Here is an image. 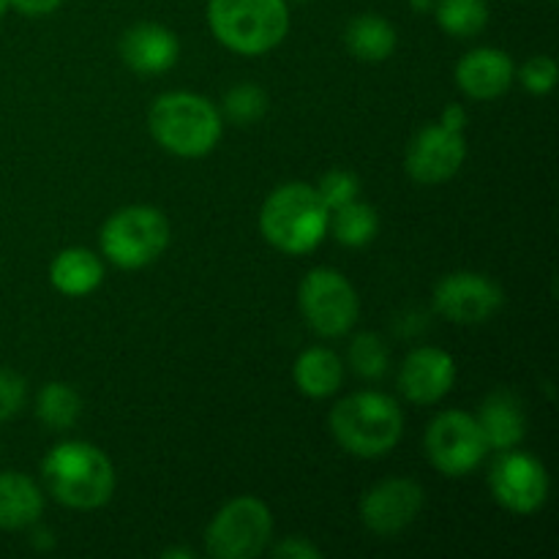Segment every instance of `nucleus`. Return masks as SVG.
Here are the masks:
<instances>
[{
  "mask_svg": "<svg viewBox=\"0 0 559 559\" xmlns=\"http://www.w3.org/2000/svg\"><path fill=\"white\" fill-rule=\"evenodd\" d=\"M388 360H391V355H388L382 336H377V333L364 331L349 342V366L364 380H380V377H385Z\"/></svg>",
  "mask_w": 559,
  "mask_h": 559,
  "instance_id": "obj_25",
  "label": "nucleus"
},
{
  "mask_svg": "<svg viewBox=\"0 0 559 559\" xmlns=\"http://www.w3.org/2000/svg\"><path fill=\"white\" fill-rule=\"evenodd\" d=\"M41 478L49 495L74 511H96L115 491L112 462L91 442H60L44 456Z\"/></svg>",
  "mask_w": 559,
  "mask_h": 559,
  "instance_id": "obj_1",
  "label": "nucleus"
},
{
  "mask_svg": "<svg viewBox=\"0 0 559 559\" xmlns=\"http://www.w3.org/2000/svg\"><path fill=\"white\" fill-rule=\"evenodd\" d=\"M293 380L298 391L309 399H328L342 388L344 364L333 349L309 347L298 355L293 366Z\"/></svg>",
  "mask_w": 559,
  "mask_h": 559,
  "instance_id": "obj_20",
  "label": "nucleus"
},
{
  "mask_svg": "<svg viewBox=\"0 0 559 559\" xmlns=\"http://www.w3.org/2000/svg\"><path fill=\"white\" fill-rule=\"evenodd\" d=\"M491 497L506 511L516 516H530L540 511L549 497V473L544 462L522 451H500L489 467Z\"/></svg>",
  "mask_w": 559,
  "mask_h": 559,
  "instance_id": "obj_10",
  "label": "nucleus"
},
{
  "mask_svg": "<svg viewBox=\"0 0 559 559\" xmlns=\"http://www.w3.org/2000/svg\"><path fill=\"white\" fill-rule=\"evenodd\" d=\"M298 306L311 331L322 338L347 336L360 317V300L349 278L333 267H314L298 287Z\"/></svg>",
  "mask_w": 559,
  "mask_h": 559,
  "instance_id": "obj_8",
  "label": "nucleus"
},
{
  "mask_svg": "<svg viewBox=\"0 0 559 559\" xmlns=\"http://www.w3.org/2000/svg\"><path fill=\"white\" fill-rule=\"evenodd\" d=\"M314 189L317 194H320V200L325 202L328 211H336V207L358 200L360 183L353 173H347V169H331V173L322 175L320 183H317Z\"/></svg>",
  "mask_w": 559,
  "mask_h": 559,
  "instance_id": "obj_27",
  "label": "nucleus"
},
{
  "mask_svg": "<svg viewBox=\"0 0 559 559\" xmlns=\"http://www.w3.org/2000/svg\"><path fill=\"white\" fill-rule=\"evenodd\" d=\"M213 36L238 55H265L289 31L287 0H207Z\"/></svg>",
  "mask_w": 559,
  "mask_h": 559,
  "instance_id": "obj_5",
  "label": "nucleus"
},
{
  "mask_svg": "<svg viewBox=\"0 0 559 559\" xmlns=\"http://www.w3.org/2000/svg\"><path fill=\"white\" fill-rule=\"evenodd\" d=\"M63 0H11V9L20 11L22 16H47L58 11Z\"/></svg>",
  "mask_w": 559,
  "mask_h": 559,
  "instance_id": "obj_31",
  "label": "nucleus"
},
{
  "mask_svg": "<svg viewBox=\"0 0 559 559\" xmlns=\"http://www.w3.org/2000/svg\"><path fill=\"white\" fill-rule=\"evenodd\" d=\"M399 393L413 404H437L456 382V360L440 347H415L399 366Z\"/></svg>",
  "mask_w": 559,
  "mask_h": 559,
  "instance_id": "obj_14",
  "label": "nucleus"
},
{
  "mask_svg": "<svg viewBox=\"0 0 559 559\" xmlns=\"http://www.w3.org/2000/svg\"><path fill=\"white\" fill-rule=\"evenodd\" d=\"M478 424L489 442V451H511L527 435V415L511 391L489 393L480 404Z\"/></svg>",
  "mask_w": 559,
  "mask_h": 559,
  "instance_id": "obj_17",
  "label": "nucleus"
},
{
  "mask_svg": "<svg viewBox=\"0 0 559 559\" xmlns=\"http://www.w3.org/2000/svg\"><path fill=\"white\" fill-rule=\"evenodd\" d=\"M49 282L69 298H82L104 282V262L91 249H63L49 262Z\"/></svg>",
  "mask_w": 559,
  "mask_h": 559,
  "instance_id": "obj_19",
  "label": "nucleus"
},
{
  "mask_svg": "<svg viewBox=\"0 0 559 559\" xmlns=\"http://www.w3.org/2000/svg\"><path fill=\"white\" fill-rule=\"evenodd\" d=\"M516 80V66L506 49L478 47L464 55L456 66V85L473 102L500 98Z\"/></svg>",
  "mask_w": 559,
  "mask_h": 559,
  "instance_id": "obj_15",
  "label": "nucleus"
},
{
  "mask_svg": "<svg viewBox=\"0 0 559 559\" xmlns=\"http://www.w3.org/2000/svg\"><path fill=\"white\" fill-rule=\"evenodd\" d=\"M271 555L282 559H320L322 549L320 546L309 544L306 538H284L282 544L273 546Z\"/></svg>",
  "mask_w": 559,
  "mask_h": 559,
  "instance_id": "obj_30",
  "label": "nucleus"
},
{
  "mask_svg": "<svg viewBox=\"0 0 559 559\" xmlns=\"http://www.w3.org/2000/svg\"><path fill=\"white\" fill-rule=\"evenodd\" d=\"M424 445L437 473L448 475V478L469 475L480 467L489 453V442H486L478 418L464 409H445L437 415L426 429Z\"/></svg>",
  "mask_w": 559,
  "mask_h": 559,
  "instance_id": "obj_9",
  "label": "nucleus"
},
{
  "mask_svg": "<svg viewBox=\"0 0 559 559\" xmlns=\"http://www.w3.org/2000/svg\"><path fill=\"white\" fill-rule=\"evenodd\" d=\"M333 440L358 459H380L399 445L404 435V409L380 391H360L331 409Z\"/></svg>",
  "mask_w": 559,
  "mask_h": 559,
  "instance_id": "obj_2",
  "label": "nucleus"
},
{
  "mask_svg": "<svg viewBox=\"0 0 559 559\" xmlns=\"http://www.w3.org/2000/svg\"><path fill=\"white\" fill-rule=\"evenodd\" d=\"M82 399L69 382H47L38 391L36 399V415L47 429L52 431H69L71 426L80 420Z\"/></svg>",
  "mask_w": 559,
  "mask_h": 559,
  "instance_id": "obj_23",
  "label": "nucleus"
},
{
  "mask_svg": "<svg viewBox=\"0 0 559 559\" xmlns=\"http://www.w3.org/2000/svg\"><path fill=\"white\" fill-rule=\"evenodd\" d=\"M519 82L533 96H546L557 85V63L549 55H535L519 69Z\"/></svg>",
  "mask_w": 559,
  "mask_h": 559,
  "instance_id": "obj_28",
  "label": "nucleus"
},
{
  "mask_svg": "<svg viewBox=\"0 0 559 559\" xmlns=\"http://www.w3.org/2000/svg\"><path fill=\"white\" fill-rule=\"evenodd\" d=\"M27 399V382L9 369H0V424L14 418Z\"/></svg>",
  "mask_w": 559,
  "mask_h": 559,
  "instance_id": "obj_29",
  "label": "nucleus"
},
{
  "mask_svg": "<svg viewBox=\"0 0 559 559\" xmlns=\"http://www.w3.org/2000/svg\"><path fill=\"white\" fill-rule=\"evenodd\" d=\"M331 211L320 200L314 186L293 183L278 186L267 194L260 211V229L273 249L284 254H311L328 235Z\"/></svg>",
  "mask_w": 559,
  "mask_h": 559,
  "instance_id": "obj_4",
  "label": "nucleus"
},
{
  "mask_svg": "<svg viewBox=\"0 0 559 559\" xmlns=\"http://www.w3.org/2000/svg\"><path fill=\"white\" fill-rule=\"evenodd\" d=\"M440 126H445V129L464 134V129H467V109H464L462 104H448V107L442 109Z\"/></svg>",
  "mask_w": 559,
  "mask_h": 559,
  "instance_id": "obj_32",
  "label": "nucleus"
},
{
  "mask_svg": "<svg viewBox=\"0 0 559 559\" xmlns=\"http://www.w3.org/2000/svg\"><path fill=\"white\" fill-rule=\"evenodd\" d=\"M222 109L224 118L233 120L235 126H254L265 118L267 93L260 85L243 82V85H235L233 91H227Z\"/></svg>",
  "mask_w": 559,
  "mask_h": 559,
  "instance_id": "obj_26",
  "label": "nucleus"
},
{
  "mask_svg": "<svg viewBox=\"0 0 559 559\" xmlns=\"http://www.w3.org/2000/svg\"><path fill=\"white\" fill-rule=\"evenodd\" d=\"M44 513V495L25 473H0V530H27Z\"/></svg>",
  "mask_w": 559,
  "mask_h": 559,
  "instance_id": "obj_18",
  "label": "nucleus"
},
{
  "mask_svg": "<svg viewBox=\"0 0 559 559\" xmlns=\"http://www.w3.org/2000/svg\"><path fill=\"white\" fill-rule=\"evenodd\" d=\"M164 557H186V559H194L197 555H194V551H191V549H167V551H164Z\"/></svg>",
  "mask_w": 559,
  "mask_h": 559,
  "instance_id": "obj_34",
  "label": "nucleus"
},
{
  "mask_svg": "<svg viewBox=\"0 0 559 559\" xmlns=\"http://www.w3.org/2000/svg\"><path fill=\"white\" fill-rule=\"evenodd\" d=\"M271 508L257 497H235L205 530V551L218 559H254L271 546Z\"/></svg>",
  "mask_w": 559,
  "mask_h": 559,
  "instance_id": "obj_7",
  "label": "nucleus"
},
{
  "mask_svg": "<svg viewBox=\"0 0 559 559\" xmlns=\"http://www.w3.org/2000/svg\"><path fill=\"white\" fill-rule=\"evenodd\" d=\"M349 55L364 63H382L396 49V27L380 14H358L344 31Z\"/></svg>",
  "mask_w": 559,
  "mask_h": 559,
  "instance_id": "obj_21",
  "label": "nucleus"
},
{
  "mask_svg": "<svg viewBox=\"0 0 559 559\" xmlns=\"http://www.w3.org/2000/svg\"><path fill=\"white\" fill-rule=\"evenodd\" d=\"M437 25L453 38H473L489 25V3L486 0H437Z\"/></svg>",
  "mask_w": 559,
  "mask_h": 559,
  "instance_id": "obj_24",
  "label": "nucleus"
},
{
  "mask_svg": "<svg viewBox=\"0 0 559 559\" xmlns=\"http://www.w3.org/2000/svg\"><path fill=\"white\" fill-rule=\"evenodd\" d=\"M120 58L134 74H164L180 58V41L158 22H136L118 44Z\"/></svg>",
  "mask_w": 559,
  "mask_h": 559,
  "instance_id": "obj_16",
  "label": "nucleus"
},
{
  "mask_svg": "<svg viewBox=\"0 0 559 559\" xmlns=\"http://www.w3.org/2000/svg\"><path fill=\"white\" fill-rule=\"evenodd\" d=\"M147 126L158 145L180 158L207 156L218 145L224 118L216 104L200 93H162L147 112Z\"/></svg>",
  "mask_w": 559,
  "mask_h": 559,
  "instance_id": "obj_3",
  "label": "nucleus"
},
{
  "mask_svg": "<svg viewBox=\"0 0 559 559\" xmlns=\"http://www.w3.org/2000/svg\"><path fill=\"white\" fill-rule=\"evenodd\" d=\"M328 233L342 246L360 249V246H369L377 238V233H380V216H377V211L369 202L353 200L347 205L331 211Z\"/></svg>",
  "mask_w": 559,
  "mask_h": 559,
  "instance_id": "obj_22",
  "label": "nucleus"
},
{
  "mask_svg": "<svg viewBox=\"0 0 559 559\" xmlns=\"http://www.w3.org/2000/svg\"><path fill=\"white\" fill-rule=\"evenodd\" d=\"M464 158H467V140H464V134L445 129L440 123H431L424 126L413 136L404 167H407L409 178L418 180V183L437 186L451 180L462 169Z\"/></svg>",
  "mask_w": 559,
  "mask_h": 559,
  "instance_id": "obj_13",
  "label": "nucleus"
},
{
  "mask_svg": "<svg viewBox=\"0 0 559 559\" xmlns=\"http://www.w3.org/2000/svg\"><path fill=\"white\" fill-rule=\"evenodd\" d=\"M502 287L484 273H448L435 287V311L453 325H484L502 309Z\"/></svg>",
  "mask_w": 559,
  "mask_h": 559,
  "instance_id": "obj_11",
  "label": "nucleus"
},
{
  "mask_svg": "<svg viewBox=\"0 0 559 559\" xmlns=\"http://www.w3.org/2000/svg\"><path fill=\"white\" fill-rule=\"evenodd\" d=\"M424 486L413 478H385L371 486L360 500V519L382 538L404 533L424 511Z\"/></svg>",
  "mask_w": 559,
  "mask_h": 559,
  "instance_id": "obj_12",
  "label": "nucleus"
},
{
  "mask_svg": "<svg viewBox=\"0 0 559 559\" xmlns=\"http://www.w3.org/2000/svg\"><path fill=\"white\" fill-rule=\"evenodd\" d=\"M11 9V0H0V20H3L5 16V11Z\"/></svg>",
  "mask_w": 559,
  "mask_h": 559,
  "instance_id": "obj_35",
  "label": "nucleus"
},
{
  "mask_svg": "<svg viewBox=\"0 0 559 559\" xmlns=\"http://www.w3.org/2000/svg\"><path fill=\"white\" fill-rule=\"evenodd\" d=\"M409 9L418 11V14H429V11H435V3L437 0H407Z\"/></svg>",
  "mask_w": 559,
  "mask_h": 559,
  "instance_id": "obj_33",
  "label": "nucleus"
},
{
  "mask_svg": "<svg viewBox=\"0 0 559 559\" xmlns=\"http://www.w3.org/2000/svg\"><path fill=\"white\" fill-rule=\"evenodd\" d=\"M102 254L123 271H136L167 251L169 222L153 205H126L104 222L98 233Z\"/></svg>",
  "mask_w": 559,
  "mask_h": 559,
  "instance_id": "obj_6",
  "label": "nucleus"
}]
</instances>
